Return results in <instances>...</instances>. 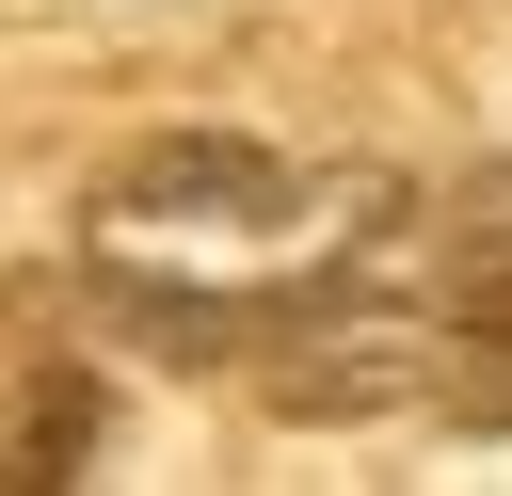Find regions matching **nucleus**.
Listing matches in <instances>:
<instances>
[{"label":"nucleus","instance_id":"4","mask_svg":"<svg viewBox=\"0 0 512 496\" xmlns=\"http://www.w3.org/2000/svg\"><path fill=\"white\" fill-rule=\"evenodd\" d=\"M96 464V368L0 336V480H80Z\"/></svg>","mask_w":512,"mask_h":496},{"label":"nucleus","instance_id":"3","mask_svg":"<svg viewBox=\"0 0 512 496\" xmlns=\"http://www.w3.org/2000/svg\"><path fill=\"white\" fill-rule=\"evenodd\" d=\"M160 224H224V240H256V224H304V176H288L272 144H224V128L128 144V160L96 176V240H160Z\"/></svg>","mask_w":512,"mask_h":496},{"label":"nucleus","instance_id":"1","mask_svg":"<svg viewBox=\"0 0 512 496\" xmlns=\"http://www.w3.org/2000/svg\"><path fill=\"white\" fill-rule=\"evenodd\" d=\"M240 384H256L272 416H320V432L416 416V400H432V192L352 176L336 224H320V256H304L288 288H256Z\"/></svg>","mask_w":512,"mask_h":496},{"label":"nucleus","instance_id":"2","mask_svg":"<svg viewBox=\"0 0 512 496\" xmlns=\"http://www.w3.org/2000/svg\"><path fill=\"white\" fill-rule=\"evenodd\" d=\"M432 416L512 432V160H464L432 192Z\"/></svg>","mask_w":512,"mask_h":496}]
</instances>
